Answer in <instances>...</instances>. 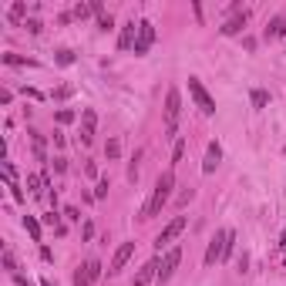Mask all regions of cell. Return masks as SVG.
I'll return each mask as SVG.
<instances>
[{"instance_id": "6da1fadb", "label": "cell", "mask_w": 286, "mask_h": 286, "mask_svg": "<svg viewBox=\"0 0 286 286\" xmlns=\"http://www.w3.org/2000/svg\"><path fill=\"white\" fill-rule=\"evenodd\" d=\"M172 188H175V172H162L158 175V182H155V192H152V199H148V205H145V212H141V219H152V216H158L162 212V205L172 199Z\"/></svg>"}, {"instance_id": "7a4b0ae2", "label": "cell", "mask_w": 286, "mask_h": 286, "mask_svg": "<svg viewBox=\"0 0 286 286\" xmlns=\"http://www.w3.org/2000/svg\"><path fill=\"white\" fill-rule=\"evenodd\" d=\"M179 118H182V94L179 88H169V94H165V138H175Z\"/></svg>"}, {"instance_id": "3957f363", "label": "cell", "mask_w": 286, "mask_h": 286, "mask_svg": "<svg viewBox=\"0 0 286 286\" xmlns=\"http://www.w3.org/2000/svg\"><path fill=\"white\" fill-rule=\"evenodd\" d=\"M188 94H192V101L199 105V111H202V114H212V111H216L212 94L202 88V81H199V78H188Z\"/></svg>"}, {"instance_id": "277c9868", "label": "cell", "mask_w": 286, "mask_h": 286, "mask_svg": "<svg viewBox=\"0 0 286 286\" xmlns=\"http://www.w3.org/2000/svg\"><path fill=\"white\" fill-rule=\"evenodd\" d=\"M152 41H155V24H152V20H138V41H135V54H148Z\"/></svg>"}, {"instance_id": "5b68a950", "label": "cell", "mask_w": 286, "mask_h": 286, "mask_svg": "<svg viewBox=\"0 0 286 286\" xmlns=\"http://www.w3.org/2000/svg\"><path fill=\"white\" fill-rule=\"evenodd\" d=\"M182 229H185V216H175V219H172L169 226H165L162 232H158L155 246H158V249H162V246H169L172 239H179V236H182Z\"/></svg>"}, {"instance_id": "8992f818", "label": "cell", "mask_w": 286, "mask_h": 286, "mask_svg": "<svg viewBox=\"0 0 286 286\" xmlns=\"http://www.w3.org/2000/svg\"><path fill=\"white\" fill-rule=\"evenodd\" d=\"M135 256V243H125V246H118L114 249V256H111V266H108V276H114V273H122L125 270V263Z\"/></svg>"}, {"instance_id": "52a82bcc", "label": "cell", "mask_w": 286, "mask_h": 286, "mask_svg": "<svg viewBox=\"0 0 286 286\" xmlns=\"http://www.w3.org/2000/svg\"><path fill=\"white\" fill-rule=\"evenodd\" d=\"M226 239H229V229L212 236V243H209V249H205V266H212V263L222 259V253H226Z\"/></svg>"}, {"instance_id": "ba28073f", "label": "cell", "mask_w": 286, "mask_h": 286, "mask_svg": "<svg viewBox=\"0 0 286 286\" xmlns=\"http://www.w3.org/2000/svg\"><path fill=\"white\" fill-rule=\"evenodd\" d=\"M94 125H98V111H94V108H84V114H81V145H91V141H94Z\"/></svg>"}, {"instance_id": "9c48e42d", "label": "cell", "mask_w": 286, "mask_h": 286, "mask_svg": "<svg viewBox=\"0 0 286 286\" xmlns=\"http://www.w3.org/2000/svg\"><path fill=\"white\" fill-rule=\"evenodd\" d=\"M179 259H182V249H179V246L165 253V259H162V270H158V279H162V283H169V279H172V273H175Z\"/></svg>"}, {"instance_id": "30bf717a", "label": "cell", "mask_w": 286, "mask_h": 286, "mask_svg": "<svg viewBox=\"0 0 286 286\" xmlns=\"http://www.w3.org/2000/svg\"><path fill=\"white\" fill-rule=\"evenodd\" d=\"M158 270H162V263H158V259L145 263V266H141V270L135 273V283H131V286H148V283H152V279L158 276Z\"/></svg>"}, {"instance_id": "8fae6325", "label": "cell", "mask_w": 286, "mask_h": 286, "mask_svg": "<svg viewBox=\"0 0 286 286\" xmlns=\"http://www.w3.org/2000/svg\"><path fill=\"white\" fill-rule=\"evenodd\" d=\"M135 41H138V24H135V20H128V24L122 27V37H118V47H122V51H131V47H135Z\"/></svg>"}, {"instance_id": "7c38bea8", "label": "cell", "mask_w": 286, "mask_h": 286, "mask_svg": "<svg viewBox=\"0 0 286 286\" xmlns=\"http://www.w3.org/2000/svg\"><path fill=\"white\" fill-rule=\"evenodd\" d=\"M219 158H222V148H219V141H209V152H205V162H202V172H205V175H212V172H216Z\"/></svg>"}, {"instance_id": "4fadbf2b", "label": "cell", "mask_w": 286, "mask_h": 286, "mask_svg": "<svg viewBox=\"0 0 286 286\" xmlns=\"http://www.w3.org/2000/svg\"><path fill=\"white\" fill-rule=\"evenodd\" d=\"M246 20H249V14H246V10H243V14H236V17H232V20H229L226 27H222V34H226V37H232V34H239V31H243V27H246Z\"/></svg>"}, {"instance_id": "5bb4252c", "label": "cell", "mask_w": 286, "mask_h": 286, "mask_svg": "<svg viewBox=\"0 0 286 286\" xmlns=\"http://www.w3.org/2000/svg\"><path fill=\"white\" fill-rule=\"evenodd\" d=\"M283 34H286V17H276V20H270V24H266V41L283 37Z\"/></svg>"}, {"instance_id": "9a60e30c", "label": "cell", "mask_w": 286, "mask_h": 286, "mask_svg": "<svg viewBox=\"0 0 286 286\" xmlns=\"http://www.w3.org/2000/svg\"><path fill=\"white\" fill-rule=\"evenodd\" d=\"M24 229L31 232V239H34V243H41V222L34 219V216H24Z\"/></svg>"}, {"instance_id": "2e32d148", "label": "cell", "mask_w": 286, "mask_h": 286, "mask_svg": "<svg viewBox=\"0 0 286 286\" xmlns=\"http://www.w3.org/2000/svg\"><path fill=\"white\" fill-rule=\"evenodd\" d=\"M84 273H88V283L94 286V283H98V276H101V263L98 259H88V263H84Z\"/></svg>"}, {"instance_id": "e0dca14e", "label": "cell", "mask_w": 286, "mask_h": 286, "mask_svg": "<svg viewBox=\"0 0 286 286\" xmlns=\"http://www.w3.org/2000/svg\"><path fill=\"white\" fill-rule=\"evenodd\" d=\"M34 141V155H37V162H44L47 158V148H44V135H31Z\"/></svg>"}, {"instance_id": "ac0fdd59", "label": "cell", "mask_w": 286, "mask_h": 286, "mask_svg": "<svg viewBox=\"0 0 286 286\" xmlns=\"http://www.w3.org/2000/svg\"><path fill=\"white\" fill-rule=\"evenodd\" d=\"M41 185H47V182H44V175H27V188H31L34 196H41Z\"/></svg>"}, {"instance_id": "d6986e66", "label": "cell", "mask_w": 286, "mask_h": 286, "mask_svg": "<svg viewBox=\"0 0 286 286\" xmlns=\"http://www.w3.org/2000/svg\"><path fill=\"white\" fill-rule=\"evenodd\" d=\"M105 155H108V158H118V155H122V141L111 138V141L105 145Z\"/></svg>"}, {"instance_id": "ffe728a7", "label": "cell", "mask_w": 286, "mask_h": 286, "mask_svg": "<svg viewBox=\"0 0 286 286\" xmlns=\"http://www.w3.org/2000/svg\"><path fill=\"white\" fill-rule=\"evenodd\" d=\"M182 155H185V141H175V145H172V165H179Z\"/></svg>"}, {"instance_id": "44dd1931", "label": "cell", "mask_w": 286, "mask_h": 286, "mask_svg": "<svg viewBox=\"0 0 286 286\" xmlns=\"http://www.w3.org/2000/svg\"><path fill=\"white\" fill-rule=\"evenodd\" d=\"M24 14H27V7H24V4H20V0H17L14 7H10V20H14V24H17V20H24Z\"/></svg>"}, {"instance_id": "7402d4cb", "label": "cell", "mask_w": 286, "mask_h": 286, "mask_svg": "<svg viewBox=\"0 0 286 286\" xmlns=\"http://www.w3.org/2000/svg\"><path fill=\"white\" fill-rule=\"evenodd\" d=\"M253 105H256V108H266V105H270V94L256 88V91H253Z\"/></svg>"}, {"instance_id": "603a6c76", "label": "cell", "mask_w": 286, "mask_h": 286, "mask_svg": "<svg viewBox=\"0 0 286 286\" xmlns=\"http://www.w3.org/2000/svg\"><path fill=\"white\" fill-rule=\"evenodd\" d=\"M88 14H94V10H91V4H78V7H74V17H78V20H84Z\"/></svg>"}, {"instance_id": "cb8c5ba5", "label": "cell", "mask_w": 286, "mask_h": 286, "mask_svg": "<svg viewBox=\"0 0 286 286\" xmlns=\"http://www.w3.org/2000/svg\"><path fill=\"white\" fill-rule=\"evenodd\" d=\"M71 122H74V111H71V108L57 111V125H71Z\"/></svg>"}, {"instance_id": "d4e9b609", "label": "cell", "mask_w": 286, "mask_h": 286, "mask_svg": "<svg viewBox=\"0 0 286 286\" xmlns=\"http://www.w3.org/2000/svg\"><path fill=\"white\" fill-rule=\"evenodd\" d=\"M57 64H74V54H71V51H57Z\"/></svg>"}, {"instance_id": "484cf974", "label": "cell", "mask_w": 286, "mask_h": 286, "mask_svg": "<svg viewBox=\"0 0 286 286\" xmlns=\"http://www.w3.org/2000/svg\"><path fill=\"white\" fill-rule=\"evenodd\" d=\"M4 61H7V64H34V61H27V57H20V54H4Z\"/></svg>"}, {"instance_id": "4316f807", "label": "cell", "mask_w": 286, "mask_h": 286, "mask_svg": "<svg viewBox=\"0 0 286 286\" xmlns=\"http://www.w3.org/2000/svg\"><path fill=\"white\" fill-rule=\"evenodd\" d=\"M74 286H91V283H88V273H84V266L74 273Z\"/></svg>"}, {"instance_id": "83f0119b", "label": "cell", "mask_w": 286, "mask_h": 286, "mask_svg": "<svg viewBox=\"0 0 286 286\" xmlns=\"http://www.w3.org/2000/svg\"><path fill=\"white\" fill-rule=\"evenodd\" d=\"M105 196H108V179H101L98 188H94V199H105Z\"/></svg>"}, {"instance_id": "f1b7e54d", "label": "cell", "mask_w": 286, "mask_h": 286, "mask_svg": "<svg viewBox=\"0 0 286 286\" xmlns=\"http://www.w3.org/2000/svg\"><path fill=\"white\" fill-rule=\"evenodd\" d=\"M7 188H10V196H14V199H17V202H24V192H20V185H17V182H10V185H7Z\"/></svg>"}, {"instance_id": "f546056e", "label": "cell", "mask_w": 286, "mask_h": 286, "mask_svg": "<svg viewBox=\"0 0 286 286\" xmlns=\"http://www.w3.org/2000/svg\"><path fill=\"white\" fill-rule=\"evenodd\" d=\"M4 266H7V270H17V263H14V253H10V249H4Z\"/></svg>"}, {"instance_id": "4dcf8cb0", "label": "cell", "mask_w": 286, "mask_h": 286, "mask_svg": "<svg viewBox=\"0 0 286 286\" xmlns=\"http://www.w3.org/2000/svg\"><path fill=\"white\" fill-rule=\"evenodd\" d=\"M64 216H67V219H71V222H78V219H81V212H78L74 205H67V209H64Z\"/></svg>"}, {"instance_id": "1f68e13d", "label": "cell", "mask_w": 286, "mask_h": 286, "mask_svg": "<svg viewBox=\"0 0 286 286\" xmlns=\"http://www.w3.org/2000/svg\"><path fill=\"white\" fill-rule=\"evenodd\" d=\"M98 24L105 27V31H111V14H101V17H98Z\"/></svg>"}, {"instance_id": "d6a6232c", "label": "cell", "mask_w": 286, "mask_h": 286, "mask_svg": "<svg viewBox=\"0 0 286 286\" xmlns=\"http://www.w3.org/2000/svg\"><path fill=\"white\" fill-rule=\"evenodd\" d=\"M192 196H196V192H192V188H188V192H182V196H179V205H185V202H192Z\"/></svg>"}, {"instance_id": "836d02e7", "label": "cell", "mask_w": 286, "mask_h": 286, "mask_svg": "<svg viewBox=\"0 0 286 286\" xmlns=\"http://www.w3.org/2000/svg\"><path fill=\"white\" fill-rule=\"evenodd\" d=\"M279 246H283V249H286V232H283V239H279Z\"/></svg>"}]
</instances>
